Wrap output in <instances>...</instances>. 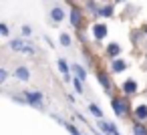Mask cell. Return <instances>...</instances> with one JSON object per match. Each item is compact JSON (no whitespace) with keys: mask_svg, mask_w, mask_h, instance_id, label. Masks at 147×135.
<instances>
[{"mask_svg":"<svg viewBox=\"0 0 147 135\" xmlns=\"http://www.w3.org/2000/svg\"><path fill=\"white\" fill-rule=\"evenodd\" d=\"M59 69H61V73H63L65 81H69V73H71V69H69V65H67L63 59H59Z\"/></svg>","mask_w":147,"mask_h":135,"instance_id":"11","label":"cell"},{"mask_svg":"<svg viewBox=\"0 0 147 135\" xmlns=\"http://www.w3.org/2000/svg\"><path fill=\"white\" fill-rule=\"evenodd\" d=\"M6 77H8V71H6V69H0V83H4Z\"/></svg>","mask_w":147,"mask_h":135,"instance_id":"20","label":"cell"},{"mask_svg":"<svg viewBox=\"0 0 147 135\" xmlns=\"http://www.w3.org/2000/svg\"><path fill=\"white\" fill-rule=\"evenodd\" d=\"M75 91H77L79 95L83 93V81H81V79H75Z\"/></svg>","mask_w":147,"mask_h":135,"instance_id":"19","label":"cell"},{"mask_svg":"<svg viewBox=\"0 0 147 135\" xmlns=\"http://www.w3.org/2000/svg\"><path fill=\"white\" fill-rule=\"evenodd\" d=\"M97 135H101V133H97Z\"/></svg>","mask_w":147,"mask_h":135,"instance_id":"23","label":"cell"},{"mask_svg":"<svg viewBox=\"0 0 147 135\" xmlns=\"http://www.w3.org/2000/svg\"><path fill=\"white\" fill-rule=\"evenodd\" d=\"M73 71L77 73V79H81V81H85V77H87V73H85V69H83L81 65H75V67H73Z\"/></svg>","mask_w":147,"mask_h":135,"instance_id":"13","label":"cell"},{"mask_svg":"<svg viewBox=\"0 0 147 135\" xmlns=\"http://www.w3.org/2000/svg\"><path fill=\"white\" fill-rule=\"evenodd\" d=\"M51 16H53V20H55V22H61V20L65 18V10L57 6V8H53V12H51Z\"/></svg>","mask_w":147,"mask_h":135,"instance_id":"8","label":"cell"},{"mask_svg":"<svg viewBox=\"0 0 147 135\" xmlns=\"http://www.w3.org/2000/svg\"><path fill=\"white\" fill-rule=\"evenodd\" d=\"M89 109H91V113L95 115V117H99V119H103V111L97 107V105H89Z\"/></svg>","mask_w":147,"mask_h":135,"instance_id":"15","label":"cell"},{"mask_svg":"<svg viewBox=\"0 0 147 135\" xmlns=\"http://www.w3.org/2000/svg\"><path fill=\"white\" fill-rule=\"evenodd\" d=\"M79 22H81V10L79 8H73V12H71V24L73 26H79Z\"/></svg>","mask_w":147,"mask_h":135,"instance_id":"10","label":"cell"},{"mask_svg":"<svg viewBox=\"0 0 147 135\" xmlns=\"http://www.w3.org/2000/svg\"><path fill=\"white\" fill-rule=\"evenodd\" d=\"M24 97H26V101H28V105H32V107H36V109H42V95L38 93V91H28V93H24Z\"/></svg>","mask_w":147,"mask_h":135,"instance_id":"2","label":"cell"},{"mask_svg":"<svg viewBox=\"0 0 147 135\" xmlns=\"http://www.w3.org/2000/svg\"><path fill=\"white\" fill-rule=\"evenodd\" d=\"M99 81H101V85H103L105 89H109V79H107L103 73H99Z\"/></svg>","mask_w":147,"mask_h":135,"instance_id":"18","label":"cell"},{"mask_svg":"<svg viewBox=\"0 0 147 135\" xmlns=\"http://www.w3.org/2000/svg\"><path fill=\"white\" fill-rule=\"evenodd\" d=\"M125 69H127L125 61H121V59H115L113 61V73H123Z\"/></svg>","mask_w":147,"mask_h":135,"instance_id":"9","label":"cell"},{"mask_svg":"<svg viewBox=\"0 0 147 135\" xmlns=\"http://www.w3.org/2000/svg\"><path fill=\"white\" fill-rule=\"evenodd\" d=\"M61 45H63V47H69V45H71V36H69V34H61Z\"/></svg>","mask_w":147,"mask_h":135,"instance_id":"17","label":"cell"},{"mask_svg":"<svg viewBox=\"0 0 147 135\" xmlns=\"http://www.w3.org/2000/svg\"><path fill=\"white\" fill-rule=\"evenodd\" d=\"M12 51H18V53H26V55H34V47H30L26 41L22 38H16V41H10L8 43Z\"/></svg>","mask_w":147,"mask_h":135,"instance_id":"1","label":"cell"},{"mask_svg":"<svg viewBox=\"0 0 147 135\" xmlns=\"http://www.w3.org/2000/svg\"><path fill=\"white\" fill-rule=\"evenodd\" d=\"M103 16H113V6H103V10H99Z\"/></svg>","mask_w":147,"mask_h":135,"instance_id":"16","label":"cell"},{"mask_svg":"<svg viewBox=\"0 0 147 135\" xmlns=\"http://www.w3.org/2000/svg\"><path fill=\"white\" fill-rule=\"evenodd\" d=\"M133 135H147V127L141 125V123H135L133 125Z\"/></svg>","mask_w":147,"mask_h":135,"instance_id":"12","label":"cell"},{"mask_svg":"<svg viewBox=\"0 0 147 135\" xmlns=\"http://www.w3.org/2000/svg\"><path fill=\"white\" fill-rule=\"evenodd\" d=\"M30 32H32V30H30V26H22V34H24V36H28Z\"/></svg>","mask_w":147,"mask_h":135,"instance_id":"22","label":"cell"},{"mask_svg":"<svg viewBox=\"0 0 147 135\" xmlns=\"http://www.w3.org/2000/svg\"><path fill=\"white\" fill-rule=\"evenodd\" d=\"M14 77H16V79H20V81H28V79H30V71H28L26 67H16Z\"/></svg>","mask_w":147,"mask_h":135,"instance_id":"5","label":"cell"},{"mask_svg":"<svg viewBox=\"0 0 147 135\" xmlns=\"http://www.w3.org/2000/svg\"><path fill=\"white\" fill-rule=\"evenodd\" d=\"M135 91H137V83H135L133 79H129V81L123 83V93H125V95H133Z\"/></svg>","mask_w":147,"mask_h":135,"instance_id":"6","label":"cell"},{"mask_svg":"<svg viewBox=\"0 0 147 135\" xmlns=\"http://www.w3.org/2000/svg\"><path fill=\"white\" fill-rule=\"evenodd\" d=\"M93 34H95L97 41H103V38L107 36V26H105V24H95V26H93Z\"/></svg>","mask_w":147,"mask_h":135,"instance_id":"4","label":"cell"},{"mask_svg":"<svg viewBox=\"0 0 147 135\" xmlns=\"http://www.w3.org/2000/svg\"><path fill=\"white\" fill-rule=\"evenodd\" d=\"M0 32L6 36V34H8V26H6V24H0Z\"/></svg>","mask_w":147,"mask_h":135,"instance_id":"21","label":"cell"},{"mask_svg":"<svg viewBox=\"0 0 147 135\" xmlns=\"http://www.w3.org/2000/svg\"><path fill=\"white\" fill-rule=\"evenodd\" d=\"M135 115H137L139 121H147V105H139L135 109Z\"/></svg>","mask_w":147,"mask_h":135,"instance_id":"7","label":"cell"},{"mask_svg":"<svg viewBox=\"0 0 147 135\" xmlns=\"http://www.w3.org/2000/svg\"><path fill=\"white\" fill-rule=\"evenodd\" d=\"M111 107H113V111L117 113V115H125L127 113V103H125V99H119V97H113L111 99Z\"/></svg>","mask_w":147,"mask_h":135,"instance_id":"3","label":"cell"},{"mask_svg":"<svg viewBox=\"0 0 147 135\" xmlns=\"http://www.w3.org/2000/svg\"><path fill=\"white\" fill-rule=\"evenodd\" d=\"M107 53H109V57H117V55L121 53V47H119V45H109Z\"/></svg>","mask_w":147,"mask_h":135,"instance_id":"14","label":"cell"}]
</instances>
